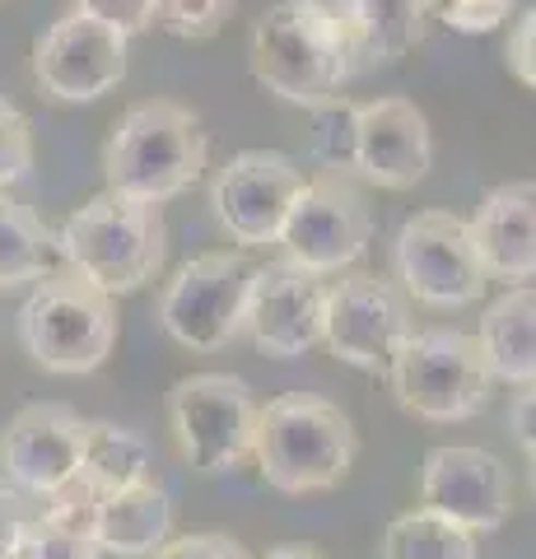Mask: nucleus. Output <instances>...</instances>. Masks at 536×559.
Returning a JSON list of instances; mask_svg holds the SVG:
<instances>
[{
	"label": "nucleus",
	"mask_w": 536,
	"mask_h": 559,
	"mask_svg": "<svg viewBox=\"0 0 536 559\" xmlns=\"http://www.w3.org/2000/svg\"><path fill=\"white\" fill-rule=\"evenodd\" d=\"M369 238H373V215L365 197H359V187L350 178L326 173V178L299 187L275 242L285 248V261H294V266L332 275L365 257Z\"/></svg>",
	"instance_id": "9b49d317"
},
{
	"label": "nucleus",
	"mask_w": 536,
	"mask_h": 559,
	"mask_svg": "<svg viewBox=\"0 0 536 559\" xmlns=\"http://www.w3.org/2000/svg\"><path fill=\"white\" fill-rule=\"evenodd\" d=\"M517 0H429V14L443 20L453 33H495L513 14Z\"/></svg>",
	"instance_id": "cd10ccee"
},
{
	"label": "nucleus",
	"mask_w": 536,
	"mask_h": 559,
	"mask_svg": "<svg viewBox=\"0 0 536 559\" xmlns=\"http://www.w3.org/2000/svg\"><path fill=\"white\" fill-rule=\"evenodd\" d=\"M252 80L294 108H318L336 98L369 61L355 43L341 0H275L248 38Z\"/></svg>",
	"instance_id": "f257e3e1"
},
{
	"label": "nucleus",
	"mask_w": 536,
	"mask_h": 559,
	"mask_svg": "<svg viewBox=\"0 0 536 559\" xmlns=\"http://www.w3.org/2000/svg\"><path fill=\"white\" fill-rule=\"evenodd\" d=\"M536 10L527 5V10H517L513 14V28H509V43H504V61H509V70H513V80L517 84H536Z\"/></svg>",
	"instance_id": "2f4dec72"
},
{
	"label": "nucleus",
	"mask_w": 536,
	"mask_h": 559,
	"mask_svg": "<svg viewBox=\"0 0 536 559\" xmlns=\"http://www.w3.org/2000/svg\"><path fill=\"white\" fill-rule=\"evenodd\" d=\"M234 10L238 0H159L154 24H164L182 43H205L234 20Z\"/></svg>",
	"instance_id": "bb28decb"
},
{
	"label": "nucleus",
	"mask_w": 536,
	"mask_h": 559,
	"mask_svg": "<svg viewBox=\"0 0 536 559\" xmlns=\"http://www.w3.org/2000/svg\"><path fill=\"white\" fill-rule=\"evenodd\" d=\"M150 559H248V550L238 546L234 536H219V532H196V536H178V540H164Z\"/></svg>",
	"instance_id": "7c9ffc66"
},
{
	"label": "nucleus",
	"mask_w": 536,
	"mask_h": 559,
	"mask_svg": "<svg viewBox=\"0 0 536 559\" xmlns=\"http://www.w3.org/2000/svg\"><path fill=\"white\" fill-rule=\"evenodd\" d=\"M392 261H396L402 294L429 308H462L486 294V271H480L466 219H457L453 210H420V215H410L402 224V234H396Z\"/></svg>",
	"instance_id": "9d476101"
},
{
	"label": "nucleus",
	"mask_w": 536,
	"mask_h": 559,
	"mask_svg": "<svg viewBox=\"0 0 536 559\" xmlns=\"http://www.w3.org/2000/svg\"><path fill=\"white\" fill-rule=\"evenodd\" d=\"M303 187V168L281 150H243L215 173L211 205L215 219L243 248H266L281 238L289 201Z\"/></svg>",
	"instance_id": "f8f14e48"
},
{
	"label": "nucleus",
	"mask_w": 536,
	"mask_h": 559,
	"mask_svg": "<svg viewBox=\"0 0 536 559\" xmlns=\"http://www.w3.org/2000/svg\"><path fill=\"white\" fill-rule=\"evenodd\" d=\"M313 112V159L322 168H332L336 178L355 173V103L350 98H326Z\"/></svg>",
	"instance_id": "393cba45"
},
{
	"label": "nucleus",
	"mask_w": 536,
	"mask_h": 559,
	"mask_svg": "<svg viewBox=\"0 0 536 559\" xmlns=\"http://www.w3.org/2000/svg\"><path fill=\"white\" fill-rule=\"evenodd\" d=\"M472 248L480 257L486 280H509V285H532L536 271V187L527 182H504L486 191L476 219L466 224Z\"/></svg>",
	"instance_id": "a211bd4d"
},
{
	"label": "nucleus",
	"mask_w": 536,
	"mask_h": 559,
	"mask_svg": "<svg viewBox=\"0 0 536 559\" xmlns=\"http://www.w3.org/2000/svg\"><path fill=\"white\" fill-rule=\"evenodd\" d=\"M75 10L131 38V33H145L154 24V10H159V0H75Z\"/></svg>",
	"instance_id": "c756f323"
},
{
	"label": "nucleus",
	"mask_w": 536,
	"mask_h": 559,
	"mask_svg": "<svg viewBox=\"0 0 536 559\" xmlns=\"http://www.w3.org/2000/svg\"><path fill=\"white\" fill-rule=\"evenodd\" d=\"M532 406H536V396H532V388H517V396H513V406H509V429H513V439H517V448L527 452H536V439H532Z\"/></svg>",
	"instance_id": "72a5a7b5"
},
{
	"label": "nucleus",
	"mask_w": 536,
	"mask_h": 559,
	"mask_svg": "<svg viewBox=\"0 0 536 559\" xmlns=\"http://www.w3.org/2000/svg\"><path fill=\"white\" fill-rule=\"evenodd\" d=\"M164 248H168V229L159 205L117 197V191L84 201L57 234V252L65 257V271L84 275L108 299L141 289L164 266Z\"/></svg>",
	"instance_id": "20e7f679"
},
{
	"label": "nucleus",
	"mask_w": 536,
	"mask_h": 559,
	"mask_svg": "<svg viewBox=\"0 0 536 559\" xmlns=\"http://www.w3.org/2000/svg\"><path fill=\"white\" fill-rule=\"evenodd\" d=\"M57 257V238L28 205L0 197V294L43 280Z\"/></svg>",
	"instance_id": "5701e85b"
},
{
	"label": "nucleus",
	"mask_w": 536,
	"mask_h": 559,
	"mask_svg": "<svg viewBox=\"0 0 536 559\" xmlns=\"http://www.w3.org/2000/svg\"><path fill=\"white\" fill-rule=\"evenodd\" d=\"M172 532V499L164 485L141 480L127 489H108L98 495V518H94V540L98 550L141 559L154 555Z\"/></svg>",
	"instance_id": "6ab92c4d"
},
{
	"label": "nucleus",
	"mask_w": 536,
	"mask_h": 559,
	"mask_svg": "<svg viewBox=\"0 0 536 559\" xmlns=\"http://www.w3.org/2000/svg\"><path fill=\"white\" fill-rule=\"evenodd\" d=\"M84 429H90V419H80V411L61 406V401H33V406H24L0 429L5 480L33 499L57 495L61 485H71L80 476Z\"/></svg>",
	"instance_id": "4468645a"
},
{
	"label": "nucleus",
	"mask_w": 536,
	"mask_h": 559,
	"mask_svg": "<svg viewBox=\"0 0 536 559\" xmlns=\"http://www.w3.org/2000/svg\"><path fill=\"white\" fill-rule=\"evenodd\" d=\"M28 518H33V509H28L24 489H14L5 476H0V559H14Z\"/></svg>",
	"instance_id": "473e14b6"
},
{
	"label": "nucleus",
	"mask_w": 536,
	"mask_h": 559,
	"mask_svg": "<svg viewBox=\"0 0 536 559\" xmlns=\"http://www.w3.org/2000/svg\"><path fill=\"white\" fill-rule=\"evenodd\" d=\"M322 304H326L322 275L281 257L266 261V266H252L243 326L252 331L257 349H266L275 359H294L322 341Z\"/></svg>",
	"instance_id": "dca6fc26"
},
{
	"label": "nucleus",
	"mask_w": 536,
	"mask_h": 559,
	"mask_svg": "<svg viewBox=\"0 0 536 559\" xmlns=\"http://www.w3.org/2000/svg\"><path fill=\"white\" fill-rule=\"evenodd\" d=\"M476 349L490 378L509 388H532L536 378V294L532 285H513L486 308L476 331Z\"/></svg>",
	"instance_id": "aec40b11"
},
{
	"label": "nucleus",
	"mask_w": 536,
	"mask_h": 559,
	"mask_svg": "<svg viewBox=\"0 0 536 559\" xmlns=\"http://www.w3.org/2000/svg\"><path fill=\"white\" fill-rule=\"evenodd\" d=\"M509 503H513V485L495 452L466 443H443L425 452L420 509L457 522L466 532H495L504 527Z\"/></svg>",
	"instance_id": "2eb2a0df"
},
{
	"label": "nucleus",
	"mask_w": 536,
	"mask_h": 559,
	"mask_svg": "<svg viewBox=\"0 0 536 559\" xmlns=\"http://www.w3.org/2000/svg\"><path fill=\"white\" fill-rule=\"evenodd\" d=\"M98 540L90 532H75V527H61V522H51L47 513L33 509L28 527L20 536V550L14 559H98Z\"/></svg>",
	"instance_id": "a878e982"
},
{
	"label": "nucleus",
	"mask_w": 536,
	"mask_h": 559,
	"mask_svg": "<svg viewBox=\"0 0 536 559\" xmlns=\"http://www.w3.org/2000/svg\"><path fill=\"white\" fill-rule=\"evenodd\" d=\"M355 425L336 401L313 392H289L257 406L252 457L281 495H318L336 489L355 466Z\"/></svg>",
	"instance_id": "f03ea898"
},
{
	"label": "nucleus",
	"mask_w": 536,
	"mask_h": 559,
	"mask_svg": "<svg viewBox=\"0 0 536 559\" xmlns=\"http://www.w3.org/2000/svg\"><path fill=\"white\" fill-rule=\"evenodd\" d=\"M33 168V135H28V117L0 94V187L20 182Z\"/></svg>",
	"instance_id": "c85d7f7f"
},
{
	"label": "nucleus",
	"mask_w": 536,
	"mask_h": 559,
	"mask_svg": "<svg viewBox=\"0 0 536 559\" xmlns=\"http://www.w3.org/2000/svg\"><path fill=\"white\" fill-rule=\"evenodd\" d=\"M388 382L402 411L434 419V425H457L486 411L490 401V369L476 349V336L462 331H410L396 349Z\"/></svg>",
	"instance_id": "423d86ee"
},
{
	"label": "nucleus",
	"mask_w": 536,
	"mask_h": 559,
	"mask_svg": "<svg viewBox=\"0 0 536 559\" xmlns=\"http://www.w3.org/2000/svg\"><path fill=\"white\" fill-rule=\"evenodd\" d=\"M410 304L392 280L373 271L341 275L336 285H326L322 304V341L332 345V355L350 369H365L373 378H388L396 349L410 336Z\"/></svg>",
	"instance_id": "6e6552de"
},
{
	"label": "nucleus",
	"mask_w": 536,
	"mask_h": 559,
	"mask_svg": "<svg viewBox=\"0 0 536 559\" xmlns=\"http://www.w3.org/2000/svg\"><path fill=\"white\" fill-rule=\"evenodd\" d=\"M383 559H476V532L429 509H410L392 518L383 536Z\"/></svg>",
	"instance_id": "b1692460"
},
{
	"label": "nucleus",
	"mask_w": 536,
	"mask_h": 559,
	"mask_svg": "<svg viewBox=\"0 0 536 559\" xmlns=\"http://www.w3.org/2000/svg\"><path fill=\"white\" fill-rule=\"evenodd\" d=\"M434 164V135L410 98L355 103V173L373 187L406 191Z\"/></svg>",
	"instance_id": "f3484780"
},
{
	"label": "nucleus",
	"mask_w": 536,
	"mask_h": 559,
	"mask_svg": "<svg viewBox=\"0 0 536 559\" xmlns=\"http://www.w3.org/2000/svg\"><path fill=\"white\" fill-rule=\"evenodd\" d=\"M33 75L61 103H94L127 80V33L90 20V14H65L51 24L33 47Z\"/></svg>",
	"instance_id": "ddd939ff"
},
{
	"label": "nucleus",
	"mask_w": 536,
	"mask_h": 559,
	"mask_svg": "<svg viewBox=\"0 0 536 559\" xmlns=\"http://www.w3.org/2000/svg\"><path fill=\"white\" fill-rule=\"evenodd\" d=\"M252 289V266L238 252H205L168 280L159 299V322L178 345L215 355L243 331Z\"/></svg>",
	"instance_id": "1a4fd4ad"
},
{
	"label": "nucleus",
	"mask_w": 536,
	"mask_h": 559,
	"mask_svg": "<svg viewBox=\"0 0 536 559\" xmlns=\"http://www.w3.org/2000/svg\"><path fill=\"white\" fill-rule=\"evenodd\" d=\"M205 168V131L192 108L172 98H150L117 121L103 150L108 191L145 205L182 197Z\"/></svg>",
	"instance_id": "7ed1b4c3"
},
{
	"label": "nucleus",
	"mask_w": 536,
	"mask_h": 559,
	"mask_svg": "<svg viewBox=\"0 0 536 559\" xmlns=\"http://www.w3.org/2000/svg\"><path fill=\"white\" fill-rule=\"evenodd\" d=\"M341 10L355 28V43L365 51L369 70L402 61L420 43L429 20V0H341Z\"/></svg>",
	"instance_id": "412c9836"
},
{
	"label": "nucleus",
	"mask_w": 536,
	"mask_h": 559,
	"mask_svg": "<svg viewBox=\"0 0 536 559\" xmlns=\"http://www.w3.org/2000/svg\"><path fill=\"white\" fill-rule=\"evenodd\" d=\"M262 559H326V555L308 550V546H281V550H266Z\"/></svg>",
	"instance_id": "f704fd0d"
},
{
	"label": "nucleus",
	"mask_w": 536,
	"mask_h": 559,
	"mask_svg": "<svg viewBox=\"0 0 536 559\" xmlns=\"http://www.w3.org/2000/svg\"><path fill=\"white\" fill-rule=\"evenodd\" d=\"M80 476L90 480L98 495L141 485V480H154V452L135 429H122V425H112V419H94V425L84 429Z\"/></svg>",
	"instance_id": "4be33fe9"
},
{
	"label": "nucleus",
	"mask_w": 536,
	"mask_h": 559,
	"mask_svg": "<svg viewBox=\"0 0 536 559\" xmlns=\"http://www.w3.org/2000/svg\"><path fill=\"white\" fill-rule=\"evenodd\" d=\"M20 341L47 373H94L117 345V312L75 271H47L20 308Z\"/></svg>",
	"instance_id": "39448f33"
},
{
	"label": "nucleus",
	"mask_w": 536,
	"mask_h": 559,
	"mask_svg": "<svg viewBox=\"0 0 536 559\" xmlns=\"http://www.w3.org/2000/svg\"><path fill=\"white\" fill-rule=\"evenodd\" d=\"M168 425L178 433V448L192 471L201 476L229 471L252 452V388L234 373H192L168 392Z\"/></svg>",
	"instance_id": "0eeeda50"
}]
</instances>
